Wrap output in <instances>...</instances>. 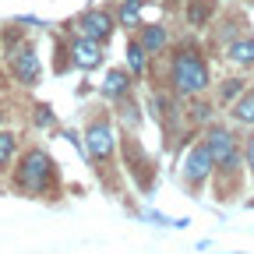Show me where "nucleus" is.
Here are the masks:
<instances>
[{
	"mask_svg": "<svg viewBox=\"0 0 254 254\" xmlns=\"http://www.w3.org/2000/svg\"><path fill=\"white\" fill-rule=\"evenodd\" d=\"M57 184V163L43 148H28L14 166V187L21 194H46Z\"/></svg>",
	"mask_w": 254,
	"mask_h": 254,
	"instance_id": "f257e3e1",
	"label": "nucleus"
},
{
	"mask_svg": "<svg viewBox=\"0 0 254 254\" xmlns=\"http://www.w3.org/2000/svg\"><path fill=\"white\" fill-rule=\"evenodd\" d=\"M173 88L177 95H198L208 88V67H205V57L194 46H184L173 53V67H170Z\"/></svg>",
	"mask_w": 254,
	"mask_h": 254,
	"instance_id": "f03ea898",
	"label": "nucleus"
},
{
	"mask_svg": "<svg viewBox=\"0 0 254 254\" xmlns=\"http://www.w3.org/2000/svg\"><path fill=\"white\" fill-rule=\"evenodd\" d=\"M85 152H88V159L95 166H106L110 159H113V152H117V138H113V127H110V120H92L88 127H85Z\"/></svg>",
	"mask_w": 254,
	"mask_h": 254,
	"instance_id": "7ed1b4c3",
	"label": "nucleus"
},
{
	"mask_svg": "<svg viewBox=\"0 0 254 254\" xmlns=\"http://www.w3.org/2000/svg\"><path fill=\"white\" fill-rule=\"evenodd\" d=\"M205 145H208L212 163H215L219 170H233V166L240 163V145H237V138L226 131V127H208Z\"/></svg>",
	"mask_w": 254,
	"mask_h": 254,
	"instance_id": "20e7f679",
	"label": "nucleus"
},
{
	"mask_svg": "<svg viewBox=\"0 0 254 254\" xmlns=\"http://www.w3.org/2000/svg\"><path fill=\"white\" fill-rule=\"evenodd\" d=\"M7 67H11V78L21 81V85H36L39 74H43V67H39V53H36V46H32V43H21V46L11 50Z\"/></svg>",
	"mask_w": 254,
	"mask_h": 254,
	"instance_id": "39448f33",
	"label": "nucleus"
},
{
	"mask_svg": "<svg viewBox=\"0 0 254 254\" xmlns=\"http://www.w3.org/2000/svg\"><path fill=\"white\" fill-rule=\"evenodd\" d=\"M212 166H215V163H212L208 145H205V141H198L194 148L187 152V159H184V177H187V184H190V187H198V184L212 173Z\"/></svg>",
	"mask_w": 254,
	"mask_h": 254,
	"instance_id": "423d86ee",
	"label": "nucleus"
},
{
	"mask_svg": "<svg viewBox=\"0 0 254 254\" xmlns=\"http://www.w3.org/2000/svg\"><path fill=\"white\" fill-rule=\"evenodd\" d=\"M78 32L88 36V39H95V43H106L113 36V18L106 11H99V7H92V11H85L78 18Z\"/></svg>",
	"mask_w": 254,
	"mask_h": 254,
	"instance_id": "0eeeda50",
	"label": "nucleus"
},
{
	"mask_svg": "<svg viewBox=\"0 0 254 254\" xmlns=\"http://www.w3.org/2000/svg\"><path fill=\"white\" fill-rule=\"evenodd\" d=\"M71 60L78 64L81 71H92V67H99V60H103V43H95L88 36H78L71 39Z\"/></svg>",
	"mask_w": 254,
	"mask_h": 254,
	"instance_id": "6e6552de",
	"label": "nucleus"
},
{
	"mask_svg": "<svg viewBox=\"0 0 254 254\" xmlns=\"http://www.w3.org/2000/svg\"><path fill=\"white\" fill-rule=\"evenodd\" d=\"M127 88H131V71H110L106 81H103V95L113 103L127 99Z\"/></svg>",
	"mask_w": 254,
	"mask_h": 254,
	"instance_id": "1a4fd4ad",
	"label": "nucleus"
},
{
	"mask_svg": "<svg viewBox=\"0 0 254 254\" xmlns=\"http://www.w3.org/2000/svg\"><path fill=\"white\" fill-rule=\"evenodd\" d=\"M226 57H230V64H237V67H251V64H254V39L251 36L233 39L226 46Z\"/></svg>",
	"mask_w": 254,
	"mask_h": 254,
	"instance_id": "9d476101",
	"label": "nucleus"
},
{
	"mask_svg": "<svg viewBox=\"0 0 254 254\" xmlns=\"http://www.w3.org/2000/svg\"><path fill=\"white\" fill-rule=\"evenodd\" d=\"M166 39H170V36H166V28H163V25H145L138 43H141L145 53L152 57V53H163V50H166Z\"/></svg>",
	"mask_w": 254,
	"mask_h": 254,
	"instance_id": "9b49d317",
	"label": "nucleus"
},
{
	"mask_svg": "<svg viewBox=\"0 0 254 254\" xmlns=\"http://www.w3.org/2000/svg\"><path fill=\"white\" fill-rule=\"evenodd\" d=\"M145 57H148L145 46L131 39V43H127V71H131V74H145V64H148Z\"/></svg>",
	"mask_w": 254,
	"mask_h": 254,
	"instance_id": "f8f14e48",
	"label": "nucleus"
},
{
	"mask_svg": "<svg viewBox=\"0 0 254 254\" xmlns=\"http://www.w3.org/2000/svg\"><path fill=\"white\" fill-rule=\"evenodd\" d=\"M233 120H240V124H254V92H244L240 99L233 103Z\"/></svg>",
	"mask_w": 254,
	"mask_h": 254,
	"instance_id": "ddd939ff",
	"label": "nucleus"
},
{
	"mask_svg": "<svg viewBox=\"0 0 254 254\" xmlns=\"http://www.w3.org/2000/svg\"><path fill=\"white\" fill-rule=\"evenodd\" d=\"M138 18H141V0H120V11H117V21L120 25H138Z\"/></svg>",
	"mask_w": 254,
	"mask_h": 254,
	"instance_id": "4468645a",
	"label": "nucleus"
},
{
	"mask_svg": "<svg viewBox=\"0 0 254 254\" xmlns=\"http://www.w3.org/2000/svg\"><path fill=\"white\" fill-rule=\"evenodd\" d=\"M212 14V0H190V7H187V21L190 25H205Z\"/></svg>",
	"mask_w": 254,
	"mask_h": 254,
	"instance_id": "2eb2a0df",
	"label": "nucleus"
},
{
	"mask_svg": "<svg viewBox=\"0 0 254 254\" xmlns=\"http://www.w3.org/2000/svg\"><path fill=\"white\" fill-rule=\"evenodd\" d=\"M14 152H18V138L11 131H0V170L14 159Z\"/></svg>",
	"mask_w": 254,
	"mask_h": 254,
	"instance_id": "dca6fc26",
	"label": "nucleus"
},
{
	"mask_svg": "<svg viewBox=\"0 0 254 254\" xmlns=\"http://www.w3.org/2000/svg\"><path fill=\"white\" fill-rule=\"evenodd\" d=\"M240 88H244V81H240V78L226 81V85H222V103H230V99H237V95H240Z\"/></svg>",
	"mask_w": 254,
	"mask_h": 254,
	"instance_id": "f3484780",
	"label": "nucleus"
},
{
	"mask_svg": "<svg viewBox=\"0 0 254 254\" xmlns=\"http://www.w3.org/2000/svg\"><path fill=\"white\" fill-rule=\"evenodd\" d=\"M50 120H53V113H50V106H39V110H36V124H39V127H46Z\"/></svg>",
	"mask_w": 254,
	"mask_h": 254,
	"instance_id": "a211bd4d",
	"label": "nucleus"
},
{
	"mask_svg": "<svg viewBox=\"0 0 254 254\" xmlns=\"http://www.w3.org/2000/svg\"><path fill=\"white\" fill-rule=\"evenodd\" d=\"M247 166H251V173H254V134L247 138Z\"/></svg>",
	"mask_w": 254,
	"mask_h": 254,
	"instance_id": "6ab92c4d",
	"label": "nucleus"
}]
</instances>
